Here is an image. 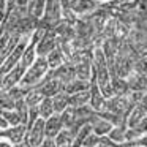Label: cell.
Listing matches in <instances>:
<instances>
[{
    "instance_id": "cell-7",
    "label": "cell",
    "mask_w": 147,
    "mask_h": 147,
    "mask_svg": "<svg viewBox=\"0 0 147 147\" xmlns=\"http://www.w3.org/2000/svg\"><path fill=\"white\" fill-rule=\"evenodd\" d=\"M62 62V55L59 51H54V52H49V63L52 65V67H57V65H60Z\"/></svg>"
},
{
    "instance_id": "cell-3",
    "label": "cell",
    "mask_w": 147,
    "mask_h": 147,
    "mask_svg": "<svg viewBox=\"0 0 147 147\" xmlns=\"http://www.w3.org/2000/svg\"><path fill=\"white\" fill-rule=\"evenodd\" d=\"M43 133H46V123H43V120H40L35 123L33 131L30 134V144L32 146H40L43 141Z\"/></svg>"
},
{
    "instance_id": "cell-9",
    "label": "cell",
    "mask_w": 147,
    "mask_h": 147,
    "mask_svg": "<svg viewBox=\"0 0 147 147\" xmlns=\"http://www.w3.org/2000/svg\"><path fill=\"white\" fill-rule=\"evenodd\" d=\"M16 147H30V146H29V142H22V144H19V146H16Z\"/></svg>"
},
{
    "instance_id": "cell-6",
    "label": "cell",
    "mask_w": 147,
    "mask_h": 147,
    "mask_svg": "<svg viewBox=\"0 0 147 147\" xmlns=\"http://www.w3.org/2000/svg\"><path fill=\"white\" fill-rule=\"evenodd\" d=\"M41 96H43V92H32V93H29V95L26 96V103L29 106H35V105H38V101L41 100Z\"/></svg>"
},
{
    "instance_id": "cell-10",
    "label": "cell",
    "mask_w": 147,
    "mask_h": 147,
    "mask_svg": "<svg viewBox=\"0 0 147 147\" xmlns=\"http://www.w3.org/2000/svg\"><path fill=\"white\" fill-rule=\"evenodd\" d=\"M103 147H105V146H103Z\"/></svg>"
},
{
    "instance_id": "cell-2",
    "label": "cell",
    "mask_w": 147,
    "mask_h": 147,
    "mask_svg": "<svg viewBox=\"0 0 147 147\" xmlns=\"http://www.w3.org/2000/svg\"><path fill=\"white\" fill-rule=\"evenodd\" d=\"M62 90H65V84L60 79H51V82H48L45 87L41 89L43 95L46 96H55L57 93H60Z\"/></svg>"
},
{
    "instance_id": "cell-5",
    "label": "cell",
    "mask_w": 147,
    "mask_h": 147,
    "mask_svg": "<svg viewBox=\"0 0 147 147\" xmlns=\"http://www.w3.org/2000/svg\"><path fill=\"white\" fill-rule=\"evenodd\" d=\"M52 111H55V109H54V101H52L49 96H46V98L41 101V105H40L38 112H40L41 117L49 119V117H51V114H52Z\"/></svg>"
},
{
    "instance_id": "cell-4",
    "label": "cell",
    "mask_w": 147,
    "mask_h": 147,
    "mask_svg": "<svg viewBox=\"0 0 147 147\" xmlns=\"http://www.w3.org/2000/svg\"><path fill=\"white\" fill-rule=\"evenodd\" d=\"M52 101H54V109H55L57 112L65 111V108L70 105V96H68V92L62 90L60 93H57V95L52 98Z\"/></svg>"
},
{
    "instance_id": "cell-8",
    "label": "cell",
    "mask_w": 147,
    "mask_h": 147,
    "mask_svg": "<svg viewBox=\"0 0 147 147\" xmlns=\"http://www.w3.org/2000/svg\"><path fill=\"white\" fill-rule=\"evenodd\" d=\"M43 147H55V144H54V142H52V141H51V139H49V141H46V142H45V144H43Z\"/></svg>"
},
{
    "instance_id": "cell-1",
    "label": "cell",
    "mask_w": 147,
    "mask_h": 147,
    "mask_svg": "<svg viewBox=\"0 0 147 147\" xmlns=\"http://www.w3.org/2000/svg\"><path fill=\"white\" fill-rule=\"evenodd\" d=\"M62 125H63L62 117H59V115H52V117H49L48 122H46V134H48L49 138L57 136V134L60 133Z\"/></svg>"
}]
</instances>
